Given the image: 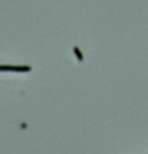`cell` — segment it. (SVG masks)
<instances>
[{
  "label": "cell",
  "mask_w": 148,
  "mask_h": 154,
  "mask_svg": "<svg viewBox=\"0 0 148 154\" xmlns=\"http://www.w3.org/2000/svg\"><path fill=\"white\" fill-rule=\"evenodd\" d=\"M73 53H75V56H77V60H78V61H80V63H82V61H83V55H82L80 48L77 47V45H75V47H73Z\"/></svg>",
  "instance_id": "6da1fadb"
}]
</instances>
